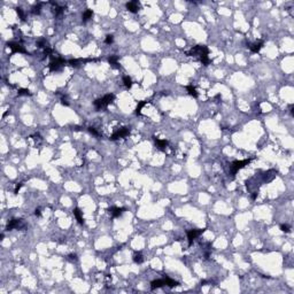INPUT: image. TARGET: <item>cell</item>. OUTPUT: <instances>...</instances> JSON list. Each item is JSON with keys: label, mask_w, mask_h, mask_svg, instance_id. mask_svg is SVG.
<instances>
[{"label": "cell", "mask_w": 294, "mask_h": 294, "mask_svg": "<svg viewBox=\"0 0 294 294\" xmlns=\"http://www.w3.org/2000/svg\"><path fill=\"white\" fill-rule=\"evenodd\" d=\"M114 99H115V95H114L113 93H108V94L104 95L102 98L97 99V100L93 102V105H94V107H95L97 111H101V109L107 108V107L114 101Z\"/></svg>", "instance_id": "6da1fadb"}, {"label": "cell", "mask_w": 294, "mask_h": 294, "mask_svg": "<svg viewBox=\"0 0 294 294\" xmlns=\"http://www.w3.org/2000/svg\"><path fill=\"white\" fill-rule=\"evenodd\" d=\"M208 54H209V49L204 45H197L186 52L187 56H199V59L202 56H207Z\"/></svg>", "instance_id": "7a4b0ae2"}, {"label": "cell", "mask_w": 294, "mask_h": 294, "mask_svg": "<svg viewBox=\"0 0 294 294\" xmlns=\"http://www.w3.org/2000/svg\"><path fill=\"white\" fill-rule=\"evenodd\" d=\"M252 160H253V158H246V160H241V161H233V162L230 164V171H231V175L234 177V176H236V174H237L240 169H243L245 165L249 164Z\"/></svg>", "instance_id": "3957f363"}, {"label": "cell", "mask_w": 294, "mask_h": 294, "mask_svg": "<svg viewBox=\"0 0 294 294\" xmlns=\"http://www.w3.org/2000/svg\"><path fill=\"white\" fill-rule=\"evenodd\" d=\"M26 227V224L24 223V221L21 220V218H12L10 221H8L7 225H6V230L7 231H10V230H22V229H25Z\"/></svg>", "instance_id": "277c9868"}, {"label": "cell", "mask_w": 294, "mask_h": 294, "mask_svg": "<svg viewBox=\"0 0 294 294\" xmlns=\"http://www.w3.org/2000/svg\"><path fill=\"white\" fill-rule=\"evenodd\" d=\"M66 63H67V61H66L65 59L58 56V58H54V59L49 62L48 68H49L51 71H59V70H61V69L65 67Z\"/></svg>", "instance_id": "5b68a950"}, {"label": "cell", "mask_w": 294, "mask_h": 294, "mask_svg": "<svg viewBox=\"0 0 294 294\" xmlns=\"http://www.w3.org/2000/svg\"><path fill=\"white\" fill-rule=\"evenodd\" d=\"M130 132H131V129L129 126H123L121 129H117L111 136V140H117L120 138H125L130 135Z\"/></svg>", "instance_id": "8992f818"}, {"label": "cell", "mask_w": 294, "mask_h": 294, "mask_svg": "<svg viewBox=\"0 0 294 294\" xmlns=\"http://www.w3.org/2000/svg\"><path fill=\"white\" fill-rule=\"evenodd\" d=\"M204 231H206V229H197V230H188L187 232H186V234H187V240H188V246H192V244H193V241L200 236V234H202Z\"/></svg>", "instance_id": "52a82bcc"}, {"label": "cell", "mask_w": 294, "mask_h": 294, "mask_svg": "<svg viewBox=\"0 0 294 294\" xmlns=\"http://www.w3.org/2000/svg\"><path fill=\"white\" fill-rule=\"evenodd\" d=\"M7 46L12 49V52L13 53H25V54H28V51L23 47L20 43H15V42H9V43H7Z\"/></svg>", "instance_id": "ba28073f"}, {"label": "cell", "mask_w": 294, "mask_h": 294, "mask_svg": "<svg viewBox=\"0 0 294 294\" xmlns=\"http://www.w3.org/2000/svg\"><path fill=\"white\" fill-rule=\"evenodd\" d=\"M126 209L125 208H118V207H111V208H108V213H109V215L113 217V218H117V217H120L124 211H125Z\"/></svg>", "instance_id": "9c48e42d"}, {"label": "cell", "mask_w": 294, "mask_h": 294, "mask_svg": "<svg viewBox=\"0 0 294 294\" xmlns=\"http://www.w3.org/2000/svg\"><path fill=\"white\" fill-rule=\"evenodd\" d=\"M276 176H277V171L273 170V169H270V170L266 171L264 175H262V181H264V183H270V181H272L276 178Z\"/></svg>", "instance_id": "30bf717a"}, {"label": "cell", "mask_w": 294, "mask_h": 294, "mask_svg": "<svg viewBox=\"0 0 294 294\" xmlns=\"http://www.w3.org/2000/svg\"><path fill=\"white\" fill-rule=\"evenodd\" d=\"M126 9L129 10V12H131V13H133V14H136L138 13V10H139V8H140V2L139 1H137V0H133V1H129V2H126Z\"/></svg>", "instance_id": "8fae6325"}, {"label": "cell", "mask_w": 294, "mask_h": 294, "mask_svg": "<svg viewBox=\"0 0 294 294\" xmlns=\"http://www.w3.org/2000/svg\"><path fill=\"white\" fill-rule=\"evenodd\" d=\"M153 140H154V142L156 144V147H158L160 151H162V152H165V148H167V146H168V140H165V139H158V137H153Z\"/></svg>", "instance_id": "7c38bea8"}, {"label": "cell", "mask_w": 294, "mask_h": 294, "mask_svg": "<svg viewBox=\"0 0 294 294\" xmlns=\"http://www.w3.org/2000/svg\"><path fill=\"white\" fill-rule=\"evenodd\" d=\"M264 45V43L261 40V42H259V43H254V44H247V47H248L249 49L253 52V53H259L260 51H261V48L263 47Z\"/></svg>", "instance_id": "4fadbf2b"}, {"label": "cell", "mask_w": 294, "mask_h": 294, "mask_svg": "<svg viewBox=\"0 0 294 294\" xmlns=\"http://www.w3.org/2000/svg\"><path fill=\"white\" fill-rule=\"evenodd\" d=\"M163 286H167L165 285V279L162 278V279H156V280H153L151 283V290H156V288H161Z\"/></svg>", "instance_id": "5bb4252c"}, {"label": "cell", "mask_w": 294, "mask_h": 294, "mask_svg": "<svg viewBox=\"0 0 294 294\" xmlns=\"http://www.w3.org/2000/svg\"><path fill=\"white\" fill-rule=\"evenodd\" d=\"M74 216L76 217V220H77L78 224H81V225H83V224H84V218H83V213H82V210H81V209H79L78 207L74 209Z\"/></svg>", "instance_id": "9a60e30c"}, {"label": "cell", "mask_w": 294, "mask_h": 294, "mask_svg": "<svg viewBox=\"0 0 294 294\" xmlns=\"http://www.w3.org/2000/svg\"><path fill=\"white\" fill-rule=\"evenodd\" d=\"M185 89H186L187 93H188L191 97H193V98H198V97H199V93L197 92V89H195L193 85H187V86H185Z\"/></svg>", "instance_id": "2e32d148"}, {"label": "cell", "mask_w": 294, "mask_h": 294, "mask_svg": "<svg viewBox=\"0 0 294 294\" xmlns=\"http://www.w3.org/2000/svg\"><path fill=\"white\" fill-rule=\"evenodd\" d=\"M92 16H93V10L92 9H86L84 13H83V15H82V20H83V22H88L90 19H92Z\"/></svg>", "instance_id": "e0dca14e"}, {"label": "cell", "mask_w": 294, "mask_h": 294, "mask_svg": "<svg viewBox=\"0 0 294 294\" xmlns=\"http://www.w3.org/2000/svg\"><path fill=\"white\" fill-rule=\"evenodd\" d=\"M108 62L115 67V68H120V65H118V56L117 55H111L108 58Z\"/></svg>", "instance_id": "ac0fdd59"}, {"label": "cell", "mask_w": 294, "mask_h": 294, "mask_svg": "<svg viewBox=\"0 0 294 294\" xmlns=\"http://www.w3.org/2000/svg\"><path fill=\"white\" fill-rule=\"evenodd\" d=\"M164 279H165V285H167L168 287H170V288L176 287V286L179 285L178 281H176V280H174V279H171V278H169V277H165Z\"/></svg>", "instance_id": "d6986e66"}, {"label": "cell", "mask_w": 294, "mask_h": 294, "mask_svg": "<svg viewBox=\"0 0 294 294\" xmlns=\"http://www.w3.org/2000/svg\"><path fill=\"white\" fill-rule=\"evenodd\" d=\"M133 262L137 263V264H141L144 262V256H142V254L140 252H138V253H136L133 255Z\"/></svg>", "instance_id": "ffe728a7"}, {"label": "cell", "mask_w": 294, "mask_h": 294, "mask_svg": "<svg viewBox=\"0 0 294 294\" xmlns=\"http://www.w3.org/2000/svg\"><path fill=\"white\" fill-rule=\"evenodd\" d=\"M123 83H124V85H125L126 89H131L132 85H133V82H132V79L129 76H124L123 77Z\"/></svg>", "instance_id": "44dd1931"}, {"label": "cell", "mask_w": 294, "mask_h": 294, "mask_svg": "<svg viewBox=\"0 0 294 294\" xmlns=\"http://www.w3.org/2000/svg\"><path fill=\"white\" fill-rule=\"evenodd\" d=\"M42 5H43L42 2L35 5V6L32 7V9H31V13H32L33 15H39V14H40V10H42Z\"/></svg>", "instance_id": "7402d4cb"}, {"label": "cell", "mask_w": 294, "mask_h": 294, "mask_svg": "<svg viewBox=\"0 0 294 294\" xmlns=\"http://www.w3.org/2000/svg\"><path fill=\"white\" fill-rule=\"evenodd\" d=\"M37 46L39 47V48H47V47H49L48 45V43H47V40H46L45 38H40L38 42H37Z\"/></svg>", "instance_id": "603a6c76"}, {"label": "cell", "mask_w": 294, "mask_h": 294, "mask_svg": "<svg viewBox=\"0 0 294 294\" xmlns=\"http://www.w3.org/2000/svg\"><path fill=\"white\" fill-rule=\"evenodd\" d=\"M147 102H148L147 100H142V101H139V102H138V106H137V108H136L137 115H140V114H141V109H142V107H144Z\"/></svg>", "instance_id": "cb8c5ba5"}, {"label": "cell", "mask_w": 294, "mask_h": 294, "mask_svg": "<svg viewBox=\"0 0 294 294\" xmlns=\"http://www.w3.org/2000/svg\"><path fill=\"white\" fill-rule=\"evenodd\" d=\"M17 94H19L20 97H21V95H26V97H28V95H29V97H30V95H32V93L28 90V89H19V91H17Z\"/></svg>", "instance_id": "d4e9b609"}, {"label": "cell", "mask_w": 294, "mask_h": 294, "mask_svg": "<svg viewBox=\"0 0 294 294\" xmlns=\"http://www.w3.org/2000/svg\"><path fill=\"white\" fill-rule=\"evenodd\" d=\"M199 60H200V62H201L204 66H209V65H210V62H211V61H210V59L208 58V55H207V56H202V58H200Z\"/></svg>", "instance_id": "484cf974"}, {"label": "cell", "mask_w": 294, "mask_h": 294, "mask_svg": "<svg viewBox=\"0 0 294 294\" xmlns=\"http://www.w3.org/2000/svg\"><path fill=\"white\" fill-rule=\"evenodd\" d=\"M16 13H17V15L20 16V19H21L22 21H25V14H24V12H23V9L21 7H17V8H16Z\"/></svg>", "instance_id": "4316f807"}, {"label": "cell", "mask_w": 294, "mask_h": 294, "mask_svg": "<svg viewBox=\"0 0 294 294\" xmlns=\"http://www.w3.org/2000/svg\"><path fill=\"white\" fill-rule=\"evenodd\" d=\"M63 7H58V6H55V8L53 9V12H54V14H55V16H59V15H61L62 13H63Z\"/></svg>", "instance_id": "83f0119b"}, {"label": "cell", "mask_w": 294, "mask_h": 294, "mask_svg": "<svg viewBox=\"0 0 294 294\" xmlns=\"http://www.w3.org/2000/svg\"><path fill=\"white\" fill-rule=\"evenodd\" d=\"M280 230L283 232H285V233H290L291 232V226L287 225V224H281L280 225Z\"/></svg>", "instance_id": "f1b7e54d"}, {"label": "cell", "mask_w": 294, "mask_h": 294, "mask_svg": "<svg viewBox=\"0 0 294 294\" xmlns=\"http://www.w3.org/2000/svg\"><path fill=\"white\" fill-rule=\"evenodd\" d=\"M114 42V36L113 35H107L106 36V38H105V43L106 44H108V45H111V44H113Z\"/></svg>", "instance_id": "f546056e"}, {"label": "cell", "mask_w": 294, "mask_h": 294, "mask_svg": "<svg viewBox=\"0 0 294 294\" xmlns=\"http://www.w3.org/2000/svg\"><path fill=\"white\" fill-rule=\"evenodd\" d=\"M88 131L90 132V133H92L93 136H97V137H100V133L95 130V128H92V126H90V128H88Z\"/></svg>", "instance_id": "4dcf8cb0"}, {"label": "cell", "mask_w": 294, "mask_h": 294, "mask_svg": "<svg viewBox=\"0 0 294 294\" xmlns=\"http://www.w3.org/2000/svg\"><path fill=\"white\" fill-rule=\"evenodd\" d=\"M23 186V183H19L17 185H16V187H15V190H14V194H17L19 193V191L21 190V187Z\"/></svg>", "instance_id": "1f68e13d"}, {"label": "cell", "mask_w": 294, "mask_h": 294, "mask_svg": "<svg viewBox=\"0 0 294 294\" xmlns=\"http://www.w3.org/2000/svg\"><path fill=\"white\" fill-rule=\"evenodd\" d=\"M61 104H62L63 106H69V102H68L67 97H62V98H61Z\"/></svg>", "instance_id": "d6a6232c"}, {"label": "cell", "mask_w": 294, "mask_h": 294, "mask_svg": "<svg viewBox=\"0 0 294 294\" xmlns=\"http://www.w3.org/2000/svg\"><path fill=\"white\" fill-rule=\"evenodd\" d=\"M35 215H36L37 217H40V216H42V210H40V208H36V209H35Z\"/></svg>", "instance_id": "836d02e7"}, {"label": "cell", "mask_w": 294, "mask_h": 294, "mask_svg": "<svg viewBox=\"0 0 294 294\" xmlns=\"http://www.w3.org/2000/svg\"><path fill=\"white\" fill-rule=\"evenodd\" d=\"M68 257L70 259V260H75V261L77 260V255H76V254H70Z\"/></svg>", "instance_id": "e575fe53"}, {"label": "cell", "mask_w": 294, "mask_h": 294, "mask_svg": "<svg viewBox=\"0 0 294 294\" xmlns=\"http://www.w3.org/2000/svg\"><path fill=\"white\" fill-rule=\"evenodd\" d=\"M257 194H259V193H257L256 191H255V192H253V194H252V200H255V199L257 198Z\"/></svg>", "instance_id": "d590c367"}]
</instances>
